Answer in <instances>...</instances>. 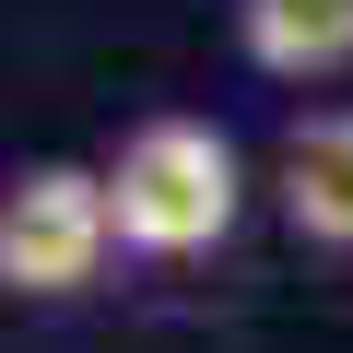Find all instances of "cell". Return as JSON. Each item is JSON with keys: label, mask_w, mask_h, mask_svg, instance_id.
Listing matches in <instances>:
<instances>
[{"label": "cell", "mask_w": 353, "mask_h": 353, "mask_svg": "<svg viewBox=\"0 0 353 353\" xmlns=\"http://www.w3.org/2000/svg\"><path fill=\"white\" fill-rule=\"evenodd\" d=\"M106 201H118V248L130 259H201L248 212V165H236V141L212 118H141L106 153Z\"/></svg>", "instance_id": "1"}, {"label": "cell", "mask_w": 353, "mask_h": 353, "mask_svg": "<svg viewBox=\"0 0 353 353\" xmlns=\"http://www.w3.org/2000/svg\"><path fill=\"white\" fill-rule=\"evenodd\" d=\"M106 248H118V201H106V165H24L12 189H0V283L12 294H36V306H59V294H83L94 271H106Z\"/></svg>", "instance_id": "2"}, {"label": "cell", "mask_w": 353, "mask_h": 353, "mask_svg": "<svg viewBox=\"0 0 353 353\" xmlns=\"http://www.w3.org/2000/svg\"><path fill=\"white\" fill-rule=\"evenodd\" d=\"M271 201H283V224H294L306 248L353 259V106H306V118L283 130Z\"/></svg>", "instance_id": "3"}, {"label": "cell", "mask_w": 353, "mask_h": 353, "mask_svg": "<svg viewBox=\"0 0 353 353\" xmlns=\"http://www.w3.org/2000/svg\"><path fill=\"white\" fill-rule=\"evenodd\" d=\"M236 59L271 83H341L353 71V0H236Z\"/></svg>", "instance_id": "4"}]
</instances>
